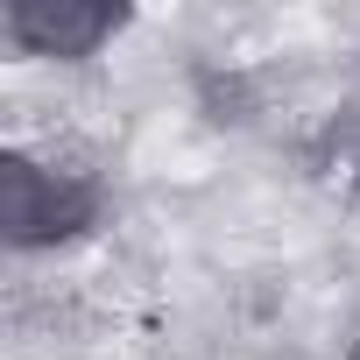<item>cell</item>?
<instances>
[{"instance_id":"obj_1","label":"cell","mask_w":360,"mask_h":360,"mask_svg":"<svg viewBox=\"0 0 360 360\" xmlns=\"http://www.w3.org/2000/svg\"><path fill=\"white\" fill-rule=\"evenodd\" d=\"M92 212H99V191L85 176H50L29 155H0V226L15 248L71 240L78 226H92Z\"/></svg>"},{"instance_id":"obj_2","label":"cell","mask_w":360,"mask_h":360,"mask_svg":"<svg viewBox=\"0 0 360 360\" xmlns=\"http://www.w3.org/2000/svg\"><path fill=\"white\" fill-rule=\"evenodd\" d=\"M120 22L127 8L113 0H15L8 8V36L36 57H92Z\"/></svg>"},{"instance_id":"obj_3","label":"cell","mask_w":360,"mask_h":360,"mask_svg":"<svg viewBox=\"0 0 360 360\" xmlns=\"http://www.w3.org/2000/svg\"><path fill=\"white\" fill-rule=\"evenodd\" d=\"M346 360H360V339H353V353H346Z\"/></svg>"},{"instance_id":"obj_4","label":"cell","mask_w":360,"mask_h":360,"mask_svg":"<svg viewBox=\"0 0 360 360\" xmlns=\"http://www.w3.org/2000/svg\"><path fill=\"white\" fill-rule=\"evenodd\" d=\"M353 184H360V162H353Z\"/></svg>"}]
</instances>
